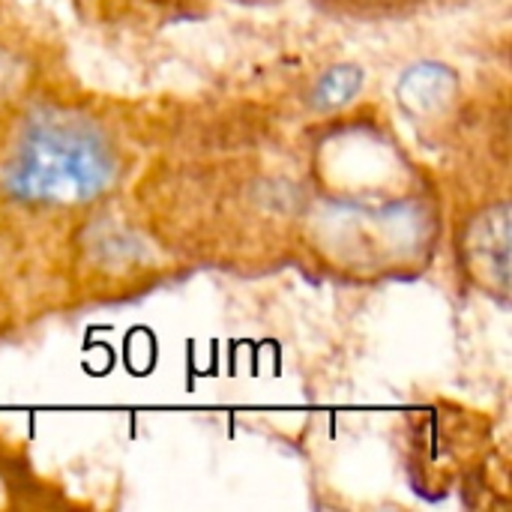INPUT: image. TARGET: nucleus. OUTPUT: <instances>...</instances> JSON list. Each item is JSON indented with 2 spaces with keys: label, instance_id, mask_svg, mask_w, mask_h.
Returning <instances> with one entry per match:
<instances>
[{
  "label": "nucleus",
  "instance_id": "1",
  "mask_svg": "<svg viewBox=\"0 0 512 512\" xmlns=\"http://www.w3.org/2000/svg\"><path fill=\"white\" fill-rule=\"evenodd\" d=\"M117 177V153L105 132L63 108H42L24 126L3 171L6 192L27 204H84Z\"/></svg>",
  "mask_w": 512,
  "mask_h": 512
},
{
  "label": "nucleus",
  "instance_id": "2",
  "mask_svg": "<svg viewBox=\"0 0 512 512\" xmlns=\"http://www.w3.org/2000/svg\"><path fill=\"white\" fill-rule=\"evenodd\" d=\"M462 258L474 279L486 288H495L501 297L507 294L510 279V207L498 204L477 216L468 228Z\"/></svg>",
  "mask_w": 512,
  "mask_h": 512
},
{
  "label": "nucleus",
  "instance_id": "3",
  "mask_svg": "<svg viewBox=\"0 0 512 512\" xmlns=\"http://www.w3.org/2000/svg\"><path fill=\"white\" fill-rule=\"evenodd\" d=\"M396 96L402 108L414 117H435L453 105L459 96V75L447 63H417L411 66L396 87Z\"/></svg>",
  "mask_w": 512,
  "mask_h": 512
},
{
  "label": "nucleus",
  "instance_id": "4",
  "mask_svg": "<svg viewBox=\"0 0 512 512\" xmlns=\"http://www.w3.org/2000/svg\"><path fill=\"white\" fill-rule=\"evenodd\" d=\"M363 78L366 75L357 63H336L327 72H321V78L315 81L309 93V105L315 111H336L360 93Z\"/></svg>",
  "mask_w": 512,
  "mask_h": 512
},
{
  "label": "nucleus",
  "instance_id": "5",
  "mask_svg": "<svg viewBox=\"0 0 512 512\" xmlns=\"http://www.w3.org/2000/svg\"><path fill=\"white\" fill-rule=\"evenodd\" d=\"M333 9H342L348 15H363V18H375V15H393V12H405L411 6H420L423 0H324Z\"/></svg>",
  "mask_w": 512,
  "mask_h": 512
}]
</instances>
